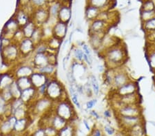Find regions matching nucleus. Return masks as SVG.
<instances>
[{
  "instance_id": "obj_1",
  "label": "nucleus",
  "mask_w": 155,
  "mask_h": 136,
  "mask_svg": "<svg viewBox=\"0 0 155 136\" xmlns=\"http://www.w3.org/2000/svg\"><path fill=\"white\" fill-rule=\"evenodd\" d=\"M100 53L104 59L106 69L110 70H116L123 67L128 58L126 46L121 41Z\"/></svg>"
},
{
  "instance_id": "obj_2",
  "label": "nucleus",
  "mask_w": 155,
  "mask_h": 136,
  "mask_svg": "<svg viewBox=\"0 0 155 136\" xmlns=\"http://www.w3.org/2000/svg\"><path fill=\"white\" fill-rule=\"evenodd\" d=\"M53 113L63 118L68 122H73L77 115L74 105L69 98L54 103Z\"/></svg>"
},
{
  "instance_id": "obj_3",
  "label": "nucleus",
  "mask_w": 155,
  "mask_h": 136,
  "mask_svg": "<svg viewBox=\"0 0 155 136\" xmlns=\"http://www.w3.org/2000/svg\"><path fill=\"white\" fill-rule=\"evenodd\" d=\"M45 96L53 103L68 98L63 83L54 77H52L48 82Z\"/></svg>"
},
{
  "instance_id": "obj_4",
  "label": "nucleus",
  "mask_w": 155,
  "mask_h": 136,
  "mask_svg": "<svg viewBox=\"0 0 155 136\" xmlns=\"http://www.w3.org/2000/svg\"><path fill=\"white\" fill-rule=\"evenodd\" d=\"M54 103L46 96H43L37 98L35 102L31 104V107L32 113L35 115H45L51 112L53 109Z\"/></svg>"
},
{
  "instance_id": "obj_5",
  "label": "nucleus",
  "mask_w": 155,
  "mask_h": 136,
  "mask_svg": "<svg viewBox=\"0 0 155 136\" xmlns=\"http://www.w3.org/2000/svg\"><path fill=\"white\" fill-rule=\"evenodd\" d=\"M2 56L6 63L12 64L21 59L18 44L13 41L11 44L4 47L2 49Z\"/></svg>"
},
{
  "instance_id": "obj_6",
  "label": "nucleus",
  "mask_w": 155,
  "mask_h": 136,
  "mask_svg": "<svg viewBox=\"0 0 155 136\" xmlns=\"http://www.w3.org/2000/svg\"><path fill=\"white\" fill-rule=\"evenodd\" d=\"M116 116H141L143 108L141 105H126L114 109Z\"/></svg>"
},
{
  "instance_id": "obj_7",
  "label": "nucleus",
  "mask_w": 155,
  "mask_h": 136,
  "mask_svg": "<svg viewBox=\"0 0 155 136\" xmlns=\"http://www.w3.org/2000/svg\"><path fill=\"white\" fill-rule=\"evenodd\" d=\"M131 80V78L130 77L128 73H127L126 69L124 68V66L114 70L113 83H112V90L113 91L115 90Z\"/></svg>"
},
{
  "instance_id": "obj_8",
  "label": "nucleus",
  "mask_w": 155,
  "mask_h": 136,
  "mask_svg": "<svg viewBox=\"0 0 155 136\" xmlns=\"http://www.w3.org/2000/svg\"><path fill=\"white\" fill-rule=\"evenodd\" d=\"M32 20L35 22L37 26L43 27L50 21L51 16L48 7L35 8L31 15Z\"/></svg>"
},
{
  "instance_id": "obj_9",
  "label": "nucleus",
  "mask_w": 155,
  "mask_h": 136,
  "mask_svg": "<svg viewBox=\"0 0 155 136\" xmlns=\"http://www.w3.org/2000/svg\"><path fill=\"white\" fill-rule=\"evenodd\" d=\"M117 122L124 131L138 124L144 122L143 115L141 116H116Z\"/></svg>"
},
{
  "instance_id": "obj_10",
  "label": "nucleus",
  "mask_w": 155,
  "mask_h": 136,
  "mask_svg": "<svg viewBox=\"0 0 155 136\" xmlns=\"http://www.w3.org/2000/svg\"><path fill=\"white\" fill-rule=\"evenodd\" d=\"M17 44L21 59L28 58L34 54L36 45L31 38H24Z\"/></svg>"
},
{
  "instance_id": "obj_11",
  "label": "nucleus",
  "mask_w": 155,
  "mask_h": 136,
  "mask_svg": "<svg viewBox=\"0 0 155 136\" xmlns=\"http://www.w3.org/2000/svg\"><path fill=\"white\" fill-rule=\"evenodd\" d=\"M112 25L108 22L101 19H97L95 20L90 22L88 28L89 34H107Z\"/></svg>"
},
{
  "instance_id": "obj_12",
  "label": "nucleus",
  "mask_w": 155,
  "mask_h": 136,
  "mask_svg": "<svg viewBox=\"0 0 155 136\" xmlns=\"http://www.w3.org/2000/svg\"><path fill=\"white\" fill-rule=\"evenodd\" d=\"M114 94L118 96H123L132 93H139V85L136 81L132 79L131 81L124 84V85L120 87L119 88L114 90Z\"/></svg>"
},
{
  "instance_id": "obj_13",
  "label": "nucleus",
  "mask_w": 155,
  "mask_h": 136,
  "mask_svg": "<svg viewBox=\"0 0 155 136\" xmlns=\"http://www.w3.org/2000/svg\"><path fill=\"white\" fill-rule=\"evenodd\" d=\"M35 71V69L31 63H21L17 64V68L14 69L12 73L15 78H17L20 77H31Z\"/></svg>"
},
{
  "instance_id": "obj_14",
  "label": "nucleus",
  "mask_w": 155,
  "mask_h": 136,
  "mask_svg": "<svg viewBox=\"0 0 155 136\" xmlns=\"http://www.w3.org/2000/svg\"><path fill=\"white\" fill-rule=\"evenodd\" d=\"M39 98L37 88L33 86L22 90L21 96H20L21 100L28 106L31 105Z\"/></svg>"
},
{
  "instance_id": "obj_15",
  "label": "nucleus",
  "mask_w": 155,
  "mask_h": 136,
  "mask_svg": "<svg viewBox=\"0 0 155 136\" xmlns=\"http://www.w3.org/2000/svg\"><path fill=\"white\" fill-rule=\"evenodd\" d=\"M68 28V24L57 21L52 28V36L59 40L63 41L66 36Z\"/></svg>"
},
{
  "instance_id": "obj_16",
  "label": "nucleus",
  "mask_w": 155,
  "mask_h": 136,
  "mask_svg": "<svg viewBox=\"0 0 155 136\" xmlns=\"http://www.w3.org/2000/svg\"><path fill=\"white\" fill-rule=\"evenodd\" d=\"M31 63L35 69V71L41 67L50 64L48 52L45 53H34Z\"/></svg>"
},
{
  "instance_id": "obj_17",
  "label": "nucleus",
  "mask_w": 155,
  "mask_h": 136,
  "mask_svg": "<svg viewBox=\"0 0 155 136\" xmlns=\"http://www.w3.org/2000/svg\"><path fill=\"white\" fill-rule=\"evenodd\" d=\"M107 34H88V43L91 48L94 51L99 52L103 44L104 36Z\"/></svg>"
},
{
  "instance_id": "obj_18",
  "label": "nucleus",
  "mask_w": 155,
  "mask_h": 136,
  "mask_svg": "<svg viewBox=\"0 0 155 136\" xmlns=\"http://www.w3.org/2000/svg\"><path fill=\"white\" fill-rule=\"evenodd\" d=\"M71 17H72L71 4L70 3L62 4L61 8L59 10L58 17H57L58 21L68 24L69 22L71 20Z\"/></svg>"
},
{
  "instance_id": "obj_19",
  "label": "nucleus",
  "mask_w": 155,
  "mask_h": 136,
  "mask_svg": "<svg viewBox=\"0 0 155 136\" xmlns=\"http://www.w3.org/2000/svg\"><path fill=\"white\" fill-rule=\"evenodd\" d=\"M52 77L53 76H48L46 74L35 71L30 78H31L32 86L37 89L44 85L45 83H48Z\"/></svg>"
},
{
  "instance_id": "obj_20",
  "label": "nucleus",
  "mask_w": 155,
  "mask_h": 136,
  "mask_svg": "<svg viewBox=\"0 0 155 136\" xmlns=\"http://www.w3.org/2000/svg\"><path fill=\"white\" fill-rule=\"evenodd\" d=\"M15 19H16L17 23H18L20 28H23L24 26L29 23L32 20L31 16L22 8H17V12L13 15Z\"/></svg>"
},
{
  "instance_id": "obj_21",
  "label": "nucleus",
  "mask_w": 155,
  "mask_h": 136,
  "mask_svg": "<svg viewBox=\"0 0 155 136\" xmlns=\"http://www.w3.org/2000/svg\"><path fill=\"white\" fill-rule=\"evenodd\" d=\"M146 56L150 68L155 73V43H147Z\"/></svg>"
},
{
  "instance_id": "obj_22",
  "label": "nucleus",
  "mask_w": 155,
  "mask_h": 136,
  "mask_svg": "<svg viewBox=\"0 0 155 136\" xmlns=\"http://www.w3.org/2000/svg\"><path fill=\"white\" fill-rule=\"evenodd\" d=\"M101 12V11L98 8L91 5H86L85 8V18L87 21L91 22L98 19Z\"/></svg>"
},
{
  "instance_id": "obj_23",
  "label": "nucleus",
  "mask_w": 155,
  "mask_h": 136,
  "mask_svg": "<svg viewBox=\"0 0 155 136\" xmlns=\"http://www.w3.org/2000/svg\"><path fill=\"white\" fill-rule=\"evenodd\" d=\"M86 5H91L98 8L101 11H107L111 6L112 0H86Z\"/></svg>"
},
{
  "instance_id": "obj_24",
  "label": "nucleus",
  "mask_w": 155,
  "mask_h": 136,
  "mask_svg": "<svg viewBox=\"0 0 155 136\" xmlns=\"http://www.w3.org/2000/svg\"><path fill=\"white\" fill-rule=\"evenodd\" d=\"M127 136H146L144 122H141L127 131H125Z\"/></svg>"
},
{
  "instance_id": "obj_25",
  "label": "nucleus",
  "mask_w": 155,
  "mask_h": 136,
  "mask_svg": "<svg viewBox=\"0 0 155 136\" xmlns=\"http://www.w3.org/2000/svg\"><path fill=\"white\" fill-rule=\"evenodd\" d=\"M30 125V118L26 117L21 119H17L14 125L13 133H21L27 129Z\"/></svg>"
},
{
  "instance_id": "obj_26",
  "label": "nucleus",
  "mask_w": 155,
  "mask_h": 136,
  "mask_svg": "<svg viewBox=\"0 0 155 136\" xmlns=\"http://www.w3.org/2000/svg\"><path fill=\"white\" fill-rule=\"evenodd\" d=\"M5 28H6V29H5L4 30L6 34H7V35H12V37H14L15 34L19 29H21L14 17H12V18L7 22L6 25H5Z\"/></svg>"
},
{
  "instance_id": "obj_27",
  "label": "nucleus",
  "mask_w": 155,
  "mask_h": 136,
  "mask_svg": "<svg viewBox=\"0 0 155 136\" xmlns=\"http://www.w3.org/2000/svg\"><path fill=\"white\" fill-rule=\"evenodd\" d=\"M62 4L58 0H56L53 2H52L51 4H50L48 6V9L50 13V16H51V19H57V17H58V14H59V10L61 8Z\"/></svg>"
},
{
  "instance_id": "obj_28",
  "label": "nucleus",
  "mask_w": 155,
  "mask_h": 136,
  "mask_svg": "<svg viewBox=\"0 0 155 136\" xmlns=\"http://www.w3.org/2000/svg\"><path fill=\"white\" fill-rule=\"evenodd\" d=\"M71 122H69L66 126L59 130L57 136H77L76 127Z\"/></svg>"
},
{
  "instance_id": "obj_29",
  "label": "nucleus",
  "mask_w": 155,
  "mask_h": 136,
  "mask_svg": "<svg viewBox=\"0 0 155 136\" xmlns=\"http://www.w3.org/2000/svg\"><path fill=\"white\" fill-rule=\"evenodd\" d=\"M87 82L91 84L92 91H93V93H94V96H99L101 90H100V85H99V81L96 77V76L92 74H89L88 76H87Z\"/></svg>"
},
{
  "instance_id": "obj_30",
  "label": "nucleus",
  "mask_w": 155,
  "mask_h": 136,
  "mask_svg": "<svg viewBox=\"0 0 155 136\" xmlns=\"http://www.w3.org/2000/svg\"><path fill=\"white\" fill-rule=\"evenodd\" d=\"M37 28V25L35 24V22L31 20L29 23L27 24L26 26H24L23 28H21V29L25 38H31L32 34H33L34 32L35 31Z\"/></svg>"
},
{
  "instance_id": "obj_31",
  "label": "nucleus",
  "mask_w": 155,
  "mask_h": 136,
  "mask_svg": "<svg viewBox=\"0 0 155 136\" xmlns=\"http://www.w3.org/2000/svg\"><path fill=\"white\" fill-rule=\"evenodd\" d=\"M15 81L19 86L20 90L21 91L27 89L28 87H31L32 86V84L31 82V78L30 77H20L15 78Z\"/></svg>"
},
{
  "instance_id": "obj_32",
  "label": "nucleus",
  "mask_w": 155,
  "mask_h": 136,
  "mask_svg": "<svg viewBox=\"0 0 155 136\" xmlns=\"http://www.w3.org/2000/svg\"><path fill=\"white\" fill-rule=\"evenodd\" d=\"M56 65H52V64H48V65H45L44 67H41L36 70L37 71H39L40 73L44 74L48 76H53L54 72L56 71Z\"/></svg>"
},
{
  "instance_id": "obj_33",
  "label": "nucleus",
  "mask_w": 155,
  "mask_h": 136,
  "mask_svg": "<svg viewBox=\"0 0 155 136\" xmlns=\"http://www.w3.org/2000/svg\"><path fill=\"white\" fill-rule=\"evenodd\" d=\"M141 24V28L145 33L155 30V17Z\"/></svg>"
},
{
  "instance_id": "obj_34",
  "label": "nucleus",
  "mask_w": 155,
  "mask_h": 136,
  "mask_svg": "<svg viewBox=\"0 0 155 136\" xmlns=\"http://www.w3.org/2000/svg\"><path fill=\"white\" fill-rule=\"evenodd\" d=\"M155 17V11H143L140 10L139 11V19L141 23L146 21L147 20L153 18Z\"/></svg>"
},
{
  "instance_id": "obj_35",
  "label": "nucleus",
  "mask_w": 155,
  "mask_h": 136,
  "mask_svg": "<svg viewBox=\"0 0 155 136\" xmlns=\"http://www.w3.org/2000/svg\"><path fill=\"white\" fill-rule=\"evenodd\" d=\"M72 53H73V60L79 62V63H84V52L83 49L79 48V47H74L72 48Z\"/></svg>"
},
{
  "instance_id": "obj_36",
  "label": "nucleus",
  "mask_w": 155,
  "mask_h": 136,
  "mask_svg": "<svg viewBox=\"0 0 155 136\" xmlns=\"http://www.w3.org/2000/svg\"><path fill=\"white\" fill-rule=\"evenodd\" d=\"M140 10L143 11H155V2L154 0H143Z\"/></svg>"
},
{
  "instance_id": "obj_37",
  "label": "nucleus",
  "mask_w": 155,
  "mask_h": 136,
  "mask_svg": "<svg viewBox=\"0 0 155 136\" xmlns=\"http://www.w3.org/2000/svg\"><path fill=\"white\" fill-rule=\"evenodd\" d=\"M84 85V94L86 96L87 98H92V96H94L93 91H92L91 84L87 81L86 83H85Z\"/></svg>"
},
{
  "instance_id": "obj_38",
  "label": "nucleus",
  "mask_w": 155,
  "mask_h": 136,
  "mask_svg": "<svg viewBox=\"0 0 155 136\" xmlns=\"http://www.w3.org/2000/svg\"><path fill=\"white\" fill-rule=\"evenodd\" d=\"M81 49H83L84 54L88 57L91 60L93 61V57H92V50H91V48L90 47L88 44H87L86 43L83 42L82 45L81 46Z\"/></svg>"
},
{
  "instance_id": "obj_39",
  "label": "nucleus",
  "mask_w": 155,
  "mask_h": 136,
  "mask_svg": "<svg viewBox=\"0 0 155 136\" xmlns=\"http://www.w3.org/2000/svg\"><path fill=\"white\" fill-rule=\"evenodd\" d=\"M104 132L105 135H107L108 136H112L115 134L116 130L113 127H112L109 124H107V125H104Z\"/></svg>"
},
{
  "instance_id": "obj_40",
  "label": "nucleus",
  "mask_w": 155,
  "mask_h": 136,
  "mask_svg": "<svg viewBox=\"0 0 155 136\" xmlns=\"http://www.w3.org/2000/svg\"><path fill=\"white\" fill-rule=\"evenodd\" d=\"M90 136H105L104 130L99 127H94L92 128Z\"/></svg>"
},
{
  "instance_id": "obj_41",
  "label": "nucleus",
  "mask_w": 155,
  "mask_h": 136,
  "mask_svg": "<svg viewBox=\"0 0 155 136\" xmlns=\"http://www.w3.org/2000/svg\"><path fill=\"white\" fill-rule=\"evenodd\" d=\"M97 103V99L96 98H92L86 103V108L87 110H92L95 107Z\"/></svg>"
},
{
  "instance_id": "obj_42",
  "label": "nucleus",
  "mask_w": 155,
  "mask_h": 136,
  "mask_svg": "<svg viewBox=\"0 0 155 136\" xmlns=\"http://www.w3.org/2000/svg\"><path fill=\"white\" fill-rule=\"evenodd\" d=\"M147 43H155V30L150 32V33H145Z\"/></svg>"
},
{
  "instance_id": "obj_43",
  "label": "nucleus",
  "mask_w": 155,
  "mask_h": 136,
  "mask_svg": "<svg viewBox=\"0 0 155 136\" xmlns=\"http://www.w3.org/2000/svg\"><path fill=\"white\" fill-rule=\"evenodd\" d=\"M90 115H91L94 120H99L101 118V115L95 110H91L90 111Z\"/></svg>"
},
{
  "instance_id": "obj_44",
  "label": "nucleus",
  "mask_w": 155,
  "mask_h": 136,
  "mask_svg": "<svg viewBox=\"0 0 155 136\" xmlns=\"http://www.w3.org/2000/svg\"><path fill=\"white\" fill-rule=\"evenodd\" d=\"M103 115H104V118H106V119L108 120V119H110V118H112V111L110 109H106L104 111Z\"/></svg>"
},
{
  "instance_id": "obj_45",
  "label": "nucleus",
  "mask_w": 155,
  "mask_h": 136,
  "mask_svg": "<svg viewBox=\"0 0 155 136\" xmlns=\"http://www.w3.org/2000/svg\"><path fill=\"white\" fill-rule=\"evenodd\" d=\"M83 124H84V125L85 126V127H86V128L87 131H91L92 128L91 127V125H90L88 120L86 119V118H84V119H83Z\"/></svg>"
},
{
  "instance_id": "obj_46",
  "label": "nucleus",
  "mask_w": 155,
  "mask_h": 136,
  "mask_svg": "<svg viewBox=\"0 0 155 136\" xmlns=\"http://www.w3.org/2000/svg\"><path fill=\"white\" fill-rule=\"evenodd\" d=\"M68 61L66 59V56H65V57H64L63 61H62V66H63L64 70H66V68H67L66 64H67V63H68Z\"/></svg>"
},
{
  "instance_id": "obj_47",
  "label": "nucleus",
  "mask_w": 155,
  "mask_h": 136,
  "mask_svg": "<svg viewBox=\"0 0 155 136\" xmlns=\"http://www.w3.org/2000/svg\"><path fill=\"white\" fill-rule=\"evenodd\" d=\"M73 34H74V31H72L71 33V34H70L69 38H68V43H71V42H72V35H73Z\"/></svg>"
},
{
  "instance_id": "obj_48",
  "label": "nucleus",
  "mask_w": 155,
  "mask_h": 136,
  "mask_svg": "<svg viewBox=\"0 0 155 136\" xmlns=\"http://www.w3.org/2000/svg\"><path fill=\"white\" fill-rule=\"evenodd\" d=\"M43 136H48V135H43Z\"/></svg>"
},
{
  "instance_id": "obj_49",
  "label": "nucleus",
  "mask_w": 155,
  "mask_h": 136,
  "mask_svg": "<svg viewBox=\"0 0 155 136\" xmlns=\"http://www.w3.org/2000/svg\"><path fill=\"white\" fill-rule=\"evenodd\" d=\"M154 83H155V79H154Z\"/></svg>"
},
{
  "instance_id": "obj_50",
  "label": "nucleus",
  "mask_w": 155,
  "mask_h": 136,
  "mask_svg": "<svg viewBox=\"0 0 155 136\" xmlns=\"http://www.w3.org/2000/svg\"><path fill=\"white\" fill-rule=\"evenodd\" d=\"M143 0H142V2H143Z\"/></svg>"
},
{
  "instance_id": "obj_51",
  "label": "nucleus",
  "mask_w": 155,
  "mask_h": 136,
  "mask_svg": "<svg viewBox=\"0 0 155 136\" xmlns=\"http://www.w3.org/2000/svg\"><path fill=\"white\" fill-rule=\"evenodd\" d=\"M154 74H155V73H154Z\"/></svg>"
}]
</instances>
